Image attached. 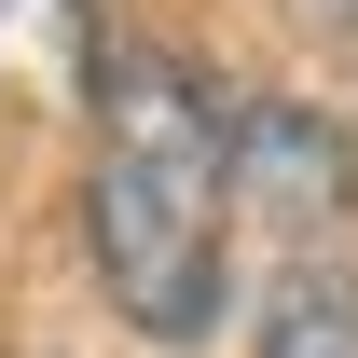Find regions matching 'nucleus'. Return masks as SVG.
I'll return each mask as SVG.
<instances>
[{
  "mask_svg": "<svg viewBox=\"0 0 358 358\" xmlns=\"http://www.w3.org/2000/svg\"><path fill=\"white\" fill-rule=\"evenodd\" d=\"M221 221H234V110L193 55L138 42L96 96V275L152 345L221 317Z\"/></svg>",
  "mask_w": 358,
  "mask_h": 358,
  "instance_id": "obj_1",
  "label": "nucleus"
},
{
  "mask_svg": "<svg viewBox=\"0 0 358 358\" xmlns=\"http://www.w3.org/2000/svg\"><path fill=\"white\" fill-rule=\"evenodd\" d=\"M234 207H262L275 234H331L345 221V138L317 110H289V96L234 110Z\"/></svg>",
  "mask_w": 358,
  "mask_h": 358,
  "instance_id": "obj_2",
  "label": "nucleus"
},
{
  "mask_svg": "<svg viewBox=\"0 0 358 358\" xmlns=\"http://www.w3.org/2000/svg\"><path fill=\"white\" fill-rule=\"evenodd\" d=\"M262 358H358V289L345 275H289L262 317Z\"/></svg>",
  "mask_w": 358,
  "mask_h": 358,
  "instance_id": "obj_3",
  "label": "nucleus"
},
{
  "mask_svg": "<svg viewBox=\"0 0 358 358\" xmlns=\"http://www.w3.org/2000/svg\"><path fill=\"white\" fill-rule=\"evenodd\" d=\"M317 28H331V42H358V0H317Z\"/></svg>",
  "mask_w": 358,
  "mask_h": 358,
  "instance_id": "obj_4",
  "label": "nucleus"
}]
</instances>
